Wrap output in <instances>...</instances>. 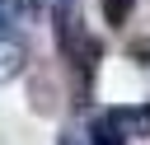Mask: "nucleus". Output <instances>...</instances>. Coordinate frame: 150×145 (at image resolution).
<instances>
[{
    "instance_id": "obj_1",
    "label": "nucleus",
    "mask_w": 150,
    "mask_h": 145,
    "mask_svg": "<svg viewBox=\"0 0 150 145\" xmlns=\"http://www.w3.org/2000/svg\"><path fill=\"white\" fill-rule=\"evenodd\" d=\"M150 136V103H117V108H103L84 140L89 145H127V140H145Z\"/></svg>"
},
{
    "instance_id": "obj_2",
    "label": "nucleus",
    "mask_w": 150,
    "mask_h": 145,
    "mask_svg": "<svg viewBox=\"0 0 150 145\" xmlns=\"http://www.w3.org/2000/svg\"><path fill=\"white\" fill-rule=\"evenodd\" d=\"M28 70V42L19 33H0V84L19 80Z\"/></svg>"
},
{
    "instance_id": "obj_3",
    "label": "nucleus",
    "mask_w": 150,
    "mask_h": 145,
    "mask_svg": "<svg viewBox=\"0 0 150 145\" xmlns=\"http://www.w3.org/2000/svg\"><path fill=\"white\" fill-rule=\"evenodd\" d=\"M131 9H136V0H103V19H108L112 28H122V23L131 19Z\"/></svg>"
},
{
    "instance_id": "obj_4",
    "label": "nucleus",
    "mask_w": 150,
    "mask_h": 145,
    "mask_svg": "<svg viewBox=\"0 0 150 145\" xmlns=\"http://www.w3.org/2000/svg\"><path fill=\"white\" fill-rule=\"evenodd\" d=\"M23 9H28V0H0V33H14L9 23H19Z\"/></svg>"
},
{
    "instance_id": "obj_5",
    "label": "nucleus",
    "mask_w": 150,
    "mask_h": 145,
    "mask_svg": "<svg viewBox=\"0 0 150 145\" xmlns=\"http://www.w3.org/2000/svg\"><path fill=\"white\" fill-rule=\"evenodd\" d=\"M127 56H131L141 70H150V37H136V42H127Z\"/></svg>"
},
{
    "instance_id": "obj_6",
    "label": "nucleus",
    "mask_w": 150,
    "mask_h": 145,
    "mask_svg": "<svg viewBox=\"0 0 150 145\" xmlns=\"http://www.w3.org/2000/svg\"><path fill=\"white\" fill-rule=\"evenodd\" d=\"M28 5H33V9H42V14H56L61 5H75V0H28Z\"/></svg>"
}]
</instances>
